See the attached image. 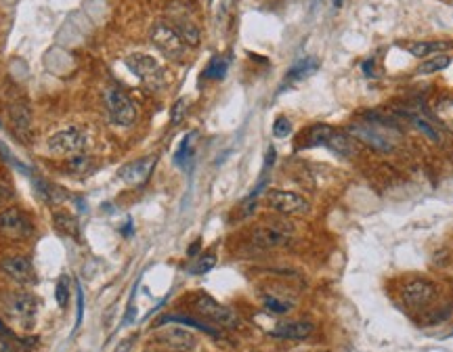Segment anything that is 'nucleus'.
Instances as JSON below:
<instances>
[{"label":"nucleus","mask_w":453,"mask_h":352,"mask_svg":"<svg viewBox=\"0 0 453 352\" xmlns=\"http://www.w3.org/2000/svg\"><path fill=\"white\" fill-rule=\"evenodd\" d=\"M55 224H57L59 231H64L67 235H76V233H78V223H76V218H74L69 212H65V210H57V212H55Z\"/></svg>","instance_id":"29"},{"label":"nucleus","mask_w":453,"mask_h":352,"mask_svg":"<svg viewBox=\"0 0 453 352\" xmlns=\"http://www.w3.org/2000/svg\"><path fill=\"white\" fill-rule=\"evenodd\" d=\"M6 308L11 311V315L15 319L19 321H30L34 319L36 311H38V300L34 296L32 291H13L9 298H6Z\"/></svg>","instance_id":"13"},{"label":"nucleus","mask_w":453,"mask_h":352,"mask_svg":"<svg viewBox=\"0 0 453 352\" xmlns=\"http://www.w3.org/2000/svg\"><path fill=\"white\" fill-rule=\"evenodd\" d=\"M262 306H264V311H269L271 315H288L294 304L288 302V300H282V298L275 296V293H264V296H262Z\"/></svg>","instance_id":"24"},{"label":"nucleus","mask_w":453,"mask_h":352,"mask_svg":"<svg viewBox=\"0 0 453 352\" xmlns=\"http://www.w3.org/2000/svg\"><path fill=\"white\" fill-rule=\"evenodd\" d=\"M156 166V156H149V158H141V160L129 161L120 168L118 176L126 183V185H141L149 178L151 170Z\"/></svg>","instance_id":"14"},{"label":"nucleus","mask_w":453,"mask_h":352,"mask_svg":"<svg viewBox=\"0 0 453 352\" xmlns=\"http://www.w3.org/2000/svg\"><path fill=\"white\" fill-rule=\"evenodd\" d=\"M267 208L282 216H307L311 212L309 199H304L300 193L286 191V189H271L264 195Z\"/></svg>","instance_id":"8"},{"label":"nucleus","mask_w":453,"mask_h":352,"mask_svg":"<svg viewBox=\"0 0 453 352\" xmlns=\"http://www.w3.org/2000/svg\"><path fill=\"white\" fill-rule=\"evenodd\" d=\"M347 132L359 141L363 143L365 147H372L376 151H382V154H389L394 149V141L390 136V132L384 129V124H378V122H353L349 124Z\"/></svg>","instance_id":"5"},{"label":"nucleus","mask_w":453,"mask_h":352,"mask_svg":"<svg viewBox=\"0 0 453 352\" xmlns=\"http://www.w3.org/2000/svg\"><path fill=\"white\" fill-rule=\"evenodd\" d=\"M195 136V132H189L185 139H183V143H181V147H179V151H176V156H174V160L176 164H185V161L191 158V139Z\"/></svg>","instance_id":"32"},{"label":"nucleus","mask_w":453,"mask_h":352,"mask_svg":"<svg viewBox=\"0 0 453 352\" xmlns=\"http://www.w3.org/2000/svg\"><path fill=\"white\" fill-rule=\"evenodd\" d=\"M197 250H199V241H195L194 246H191V250H189V256H194Z\"/></svg>","instance_id":"38"},{"label":"nucleus","mask_w":453,"mask_h":352,"mask_svg":"<svg viewBox=\"0 0 453 352\" xmlns=\"http://www.w3.org/2000/svg\"><path fill=\"white\" fill-rule=\"evenodd\" d=\"M292 134V122L286 118V116H279L275 122H273V136L275 139H286Z\"/></svg>","instance_id":"31"},{"label":"nucleus","mask_w":453,"mask_h":352,"mask_svg":"<svg viewBox=\"0 0 453 352\" xmlns=\"http://www.w3.org/2000/svg\"><path fill=\"white\" fill-rule=\"evenodd\" d=\"M322 352H327V351H322Z\"/></svg>","instance_id":"41"},{"label":"nucleus","mask_w":453,"mask_h":352,"mask_svg":"<svg viewBox=\"0 0 453 352\" xmlns=\"http://www.w3.org/2000/svg\"><path fill=\"white\" fill-rule=\"evenodd\" d=\"M91 164L93 161H91V158L86 154H80V156H74V158L67 160V166H69V170L74 174H86L91 170Z\"/></svg>","instance_id":"30"},{"label":"nucleus","mask_w":453,"mask_h":352,"mask_svg":"<svg viewBox=\"0 0 453 352\" xmlns=\"http://www.w3.org/2000/svg\"><path fill=\"white\" fill-rule=\"evenodd\" d=\"M401 300L407 308L412 311H426L428 306H432L439 298V288L434 281L424 279V277H414L407 279L401 286Z\"/></svg>","instance_id":"4"},{"label":"nucleus","mask_w":453,"mask_h":352,"mask_svg":"<svg viewBox=\"0 0 453 352\" xmlns=\"http://www.w3.org/2000/svg\"><path fill=\"white\" fill-rule=\"evenodd\" d=\"M405 116H407V118H409V122H412L416 129L420 130V132H424L430 141H439V139H441L439 130L434 129V126H432V122H428L424 116H420V114H412V111H407Z\"/></svg>","instance_id":"26"},{"label":"nucleus","mask_w":453,"mask_h":352,"mask_svg":"<svg viewBox=\"0 0 453 352\" xmlns=\"http://www.w3.org/2000/svg\"><path fill=\"white\" fill-rule=\"evenodd\" d=\"M145 352H156V351H145Z\"/></svg>","instance_id":"40"},{"label":"nucleus","mask_w":453,"mask_h":352,"mask_svg":"<svg viewBox=\"0 0 453 352\" xmlns=\"http://www.w3.org/2000/svg\"><path fill=\"white\" fill-rule=\"evenodd\" d=\"M76 300H78V313H76V325H74V331H78L80 329V325H82V319H84V291L82 288L78 286L76 289Z\"/></svg>","instance_id":"35"},{"label":"nucleus","mask_w":453,"mask_h":352,"mask_svg":"<svg viewBox=\"0 0 453 352\" xmlns=\"http://www.w3.org/2000/svg\"><path fill=\"white\" fill-rule=\"evenodd\" d=\"M11 197H13V189L0 178V208H4L11 201Z\"/></svg>","instance_id":"36"},{"label":"nucleus","mask_w":453,"mask_h":352,"mask_svg":"<svg viewBox=\"0 0 453 352\" xmlns=\"http://www.w3.org/2000/svg\"><path fill=\"white\" fill-rule=\"evenodd\" d=\"M168 323H179V325H189V327H195V329H199V331H204V333H208V336H212V338H223V333L216 329V327H212L210 323H206V321H199V319H194V317H187V315H168V317H164V319L158 321V327H162V325H168Z\"/></svg>","instance_id":"20"},{"label":"nucleus","mask_w":453,"mask_h":352,"mask_svg":"<svg viewBox=\"0 0 453 352\" xmlns=\"http://www.w3.org/2000/svg\"><path fill=\"white\" fill-rule=\"evenodd\" d=\"M336 130L329 124H313L302 132L298 139V149H313V147H327L329 139L334 136Z\"/></svg>","instance_id":"16"},{"label":"nucleus","mask_w":453,"mask_h":352,"mask_svg":"<svg viewBox=\"0 0 453 352\" xmlns=\"http://www.w3.org/2000/svg\"><path fill=\"white\" fill-rule=\"evenodd\" d=\"M9 114H11L13 129L19 136H26L32 130V114H30V107L26 103H13Z\"/></svg>","instance_id":"19"},{"label":"nucleus","mask_w":453,"mask_h":352,"mask_svg":"<svg viewBox=\"0 0 453 352\" xmlns=\"http://www.w3.org/2000/svg\"><path fill=\"white\" fill-rule=\"evenodd\" d=\"M452 46V42H445V40H420V42H409L407 51L418 59H426V57L439 55V53H443Z\"/></svg>","instance_id":"18"},{"label":"nucleus","mask_w":453,"mask_h":352,"mask_svg":"<svg viewBox=\"0 0 453 352\" xmlns=\"http://www.w3.org/2000/svg\"><path fill=\"white\" fill-rule=\"evenodd\" d=\"M296 231L290 223L286 221H275V223H267L259 224L252 235H250V241L257 250H262V252H271V250H282L286 246H290L292 239H294Z\"/></svg>","instance_id":"3"},{"label":"nucleus","mask_w":453,"mask_h":352,"mask_svg":"<svg viewBox=\"0 0 453 352\" xmlns=\"http://www.w3.org/2000/svg\"><path fill=\"white\" fill-rule=\"evenodd\" d=\"M105 109L109 120L122 129H130L136 122V105L122 89H109L105 93Z\"/></svg>","instance_id":"10"},{"label":"nucleus","mask_w":453,"mask_h":352,"mask_svg":"<svg viewBox=\"0 0 453 352\" xmlns=\"http://www.w3.org/2000/svg\"><path fill=\"white\" fill-rule=\"evenodd\" d=\"M363 71H365L367 78H372V76H374V61H365V64H363Z\"/></svg>","instance_id":"37"},{"label":"nucleus","mask_w":453,"mask_h":352,"mask_svg":"<svg viewBox=\"0 0 453 352\" xmlns=\"http://www.w3.org/2000/svg\"><path fill=\"white\" fill-rule=\"evenodd\" d=\"M91 143V136L86 129L82 126H65V129L55 130L46 139V151L57 158H74L80 154H86Z\"/></svg>","instance_id":"1"},{"label":"nucleus","mask_w":453,"mask_h":352,"mask_svg":"<svg viewBox=\"0 0 453 352\" xmlns=\"http://www.w3.org/2000/svg\"><path fill=\"white\" fill-rule=\"evenodd\" d=\"M334 4H336V6H340V4H342V0H334Z\"/></svg>","instance_id":"39"},{"label":"nucleus","mask_w":453,"mask_h":352,"mask_svg":"<svg viewBox=\"0 0 453 352\" xmlns=\"http://www.w3.org/2000/svg\"><path fill=\"white\" fill-rule=\"evenodd\" d=\"M226 67H229L226 59H223V57H212L210 64L206 65V69H204V78H208V80H223L226 76Z\"/></svg>","instance_id":"27"},{"label":"nucleus","mask_w":453,"mask_h":352,"mask_svg":"<svg viewBox=\"0 0 453 352\" xmlns=\"http://www.w3.org/2000/svg\"><path fill=\"white\" fill-rule=\"evenodd\" d=\"M55 298H57L59 308H65V306H67V302H69V281H67V277H65V275L59 279V283H57Z\"/></svg>","instance_id":"33"},{"label":"nucleus","mask_w":453,"mask_h":352,"mask_svg":"<svg viewBox=\"0 0 453 352\" xmlns=\"http://www.w3.org/2000/svg\"><path fill=\"white\" fill-rule=\"evenodd\" d=\"M187 116V101L185 99H181V101H176L174 103V107H172V114H170V122L172 124H179V122H183V118Z\"/></svg>","instance_id":"34"},{"label":"nucleus","mask_w":453,"mask_h":352,"mask_svg":"<svg viewBox=\"0 0 453 352\" xmlns=\"http://www.w3.org/2000/svg\"><path fill=\"white\" fill-rule=\"evenodd\" d=\"M149 40H151V44L162 53L166 59L181 61L185 57V53H187L185 40L179 36V32L170 24H164V21L154 24V28L149 32Z\"/></svg>","instance_id":"7"},{"label":"nucleus","mask_w":453,"mask_h":352,"mask_svg":"<svg viewBox=\"0 0 453 352\" xmlns=\"http://www.w3.org/2000/svg\"><path fill=\"white\" fill-rule=\"evenodd\" d=\"M156 340L164 348L174 352H194L197 348V338L183 327H164L156 336Z\"/></svg>","instance_id":"12"},{"label":"nucleus","mask_w":453,"mask_h":352,"mask_svg":"<svg viewBox=\"0 0 453 352\" xmlns=\"http://www.w3.org/2000/svg\"><path fill=\"white\" fill-rule=\"evenodd\" d=\"M0 271L17 286H30L34 281L32 260L24 254H6L0 258Z\"/></svg>","instance_id":"11"},{"label":"nucleus","mask_w":453,"mask_h":352,"mask_svg":"<svg viewBox=\"0 0 453 352\" xmlns=\"http://www.w3.org/2000/svg\"><path fill=\"white\" fill-rule=\"evenodd\" d=\"M317 67H319V61H317L315 57L300 59V61L294 65L290 71L286 74V84L290 86V84H296V82H300V80L309 78L311 74H315V71H317ZM286 84H284V86H286Z\"/></svg>","instance_id":"22"},{"label":"nucleus","mask_w":453,"mask_h":352,"mask_svg":"<svg viewBox=\"0 0 453 352\" xmlns=\"http://www.w3.org/2000/svg\"><path fill=\"white\" fill-rule=\"evenodd\" d=\"M126 65H129V69L139 80H143L154 91L162 89L164 84H166V71H164V67L156 57H151L147 53H132V55L126 57Z\"/></svg>","instance_id":"9"},{"label":"nucleus","mask_w":453,"mask_h":352,"mask_svg":"<svg viewBox=\"0 0 453 352\" xmlns=\"http://www.w3.org/2000/svg\"><path fill=\"white\" fill-rule=\"evenodd\" d=\"M191 306H194L195 315L208 321L210 325H219V327H225V329H237L242 325L239 317L231 308H226L225 304H221L219 300H214L206 291L195 293L191 298Z\"/></svg>","instance_id":"2"},{"label":"nucleus","mask_w":453,"mask_h":352,"mask_svg":"<svg viewBox=\"0 0 453 352\" xmlns=\"http://www.w3.org/2000/svg\"><path fill=\"white\" fill-rule=\"evenodd\" d=\"M452 65V57L445 55V53H439V55H432V57H426L424 61L418 67V71L424 74V76H430V74H437V71H443Z\"/></svg>","instance_id":"23"},{"label":"nucleus","mask_w":453,"mask_h":352,"mask_svg":"<svg viewBox=\"0 0 453 352\" xmlns=\"http://www.w3.org/2000/svg\"><path fill=\"white\" fill-rule=\"evenodd\" d=\"M214 264H216V254L214 252H206V254H201L197 260H194V264L189 266V273L191 275H204V273L212 271Z\"/></svg>","instance_id":"28"},{"label":"nucleus","mask_w":453,"mask_h":352,"mask_svg":"<svg viewBox=\"0 0 453 352\" xmlns=\"http://www.w3.org/2000/svg\"><path fill=\"white\" fill-rule=\"evenodd\" d=\"M327 149L338 158H351L355 154V139L349 132H334L327 143Z\"/></svg>","instance_id":"21"},{"label":"nucleus","mask_w":453,"mask_h":352,"mask_svg":"<svg viewBox=\"0 0 453 352\" xmlns=\"http://www.w3.org/2000/svg\"><path fill=\"white\" fill-rule=\"evenodd\" d=\"M0 235L13 241H21L34 235V221L19 206H4L0 210Z\"/></svg>","instance_id":"6"},{"label":"nucleus","mask_w":453,"mask_h":352,"mask_svg":"<svg viewBox=\"0 0 453 352\" xmlns=\"http://www.w3.org/2000/svg\"><path fill=\"white\" fill-rule=\"evenodd\" d=\"M434 116L439 118V122H441L445 129L453 130V101L452 99H441V101L434 105Z\"/></svg>","instance_id":"25"},{"label":"nucleus","mask_w":453,"mask_h":352,"mask_svg":"<svg viewBox=\"0 0 453 352\" xmlns=\"http://www.w3.org/2000/svg\"><path fill=\"white\" fill-rule=\"evenodd\" d=\"M315 331V325L311 321H286V323H279L271 333L275 338H282V340H307L311 338Z\"/></svg>","instance_id":"15"},{"label":"nucleus","mask_w":453,"mask_h":352,"mask_svg":"<svg viewBox=\"0 0 453 352\" xmlns=\"http://www.w3.org/2000/svg\"><path fill=\"white\" fill-rule=\"evenodd\" d=\"M170 26L179 32V36L185 40L187 46L199 44V28L195 26L194 19H189L183 11H170Z\"/></svg>","instance_id":"17"}]
</instances>
